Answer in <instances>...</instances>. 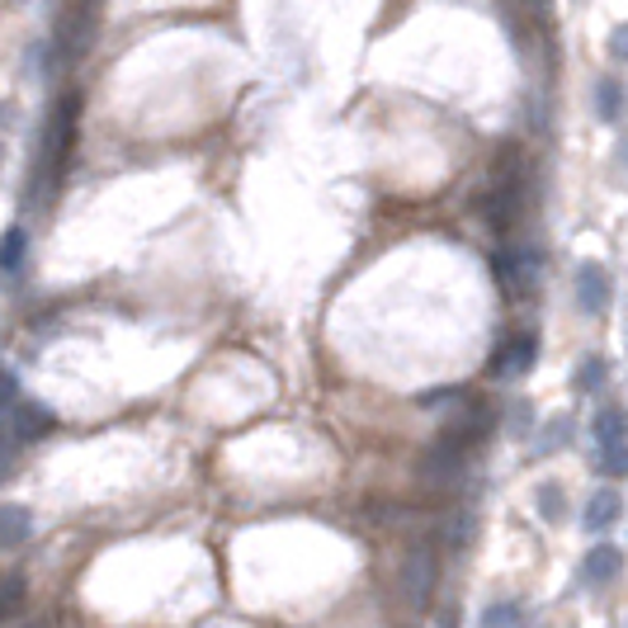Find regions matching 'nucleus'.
<instances>
[{"label": "nucleus", "mask_w": 628, "mask_h": 628, "mask_svg": "<svg viewBox=\"0 0 628 628\" xmlns=\"http://www.w3.org/2000/svg\"><path fill=\"white\" fill-rule=\"evenodd\" d=\"M624 105H628V95H624V85H619L615 76H601V81H595V90H591L595 119H601V123H619V119H624Z\"/></svg>", "instance_id": "15"}, {"label": "nucleus", "mask_w": 628, "mask_h": 628, "mask_svg": "<svg viewBox=\"0 0 628 628\" xmlns=\"http://www.w3.org/2000/svg\"><path fill=\"white\" fill-rule=\"evenodd\" d=\"M534 364H539V331H530V326H524V331H516L502 350H496L492 374H496V378H524Z\"/></svg>", "instance_id": "7"}, {"label": "nucleus", "mask_w": 628, "mask_h": 628, "mask_svg": "<svg viewBox=\"0 0 628 628\" xmlns=\"http://www.w3.org/2000/svg\"><path fill=\"white\" fill-rule=\"evenodd\" d=\"M463 402H468L463 388H431V392H421V407L425 411H449V407H463Z\"/></svg>", "instance_id": "19"}, {"label": "nucleus", "mask_w": 628, "mask_h": 628, "mask_svg": "<svg viewBox=\"0 0 628 628\" xmlns=\"http://www.w3.org/2000/svg\"><path fill=\"white\" fill-rule=\"evenodd\" d=\"M609 57H615V62H628V24L609 28Z\"/></svg>", "instance_id": "21"}, {"label": "nucleus", "mask_w": 628, "mask_h": 628, "mask_svg": "<svg viewBox=\"0 0 628 628\" xmlns=\"http://www.w3.org/2000/svg\"><path fill=\"white\" fill-rule=\"evenodd\" d=\"M572 439H577V421L563 411V416H553L548 425H539V431H534V459H548V454L572 449Z\"/></svg>", "instance_id": "13"}, {"label": "nucleus", "mask_w": 628, "mask_h": 628, "mask_svg": "<svg viewBox=\"0 0 628 628\" xmlns=\"http://www.w3.org/2000/svg\"><path fill=\"white\" fill-rule=\"evenodd\" d=\"M572 293H577V307L587 312V317H605V312L615 307V275H609L601 261H581Z\"/></svg>", "instance_id": "4"}, {"label": "nucleus", "mask_w": 628, "mask_h": 628, "mask_svg": "<svg viewBox=\"0 0 628 628\" xmlns=\"http://www.w3.org/2000/svg\"><path fill=\"white\" fill-rule=\"evenodd\" d=\"M524 619H530V605L520 595H496V601L482 605L478 628H524Z\"/></svg>", "instance_id": "12"}, {"label": "nucleus", "mask_w": 628, "mask_h": 628, "mask_svg": "<svg viewBox=\"0 0 628 628\" xmlns=\"http://www.w3.org/2000/svg\"><path fill=\"white\" fill-rule=\"evenodd\" d=\"M506 425H510V431H516V439H534V407H530V402H524V397H520V402L510 407Z\"/></svg>", "instance_id": "20"}, {"label": "nucleus", "mask_w": 628, "mask_h": 628, "mask_svg": "<svg viewBox=\"0 0 628 628\" xmlns=\"http://www.w3.org/2000/svg\"><path fill=\"white\" fill-rule=\"evenodd\" d=\"M0 113H5V109H0Z\"/></svg>", "instance_id": "24"}, {"label": "nucleus", "mask_w": 628, "mask_h": 628, "mask_svg": "<svg viewBox=\"0 0 628 628\" xmlns=\"http://www.w3.org/2000/svg\"><path fill=\"white\" fill-rule=\"evenodd\" d=\"M524 194H530V170H524V156L520 152H506L492 170V190L482 198V218L492 222V232H510L524 208Z\"/></svg>", "instance_id": "1"}, {"label": "nucleus", "mask_w": 628, "mask_h": 628, "mask_svg": "<svg viewBox=\"0 0 628 628\" xmlns=\"http://www.w3.org/2000/svg\"><path fill=\"white\" fill-rule=\"evenodd\" d=\"M624 572V548L619 544H609V539H601V544H591L587 553H581V563H577V587L581 591H605V587H615Z\"/></svg>", "instance_id": "5"}, {"label": "nucleus", "mask_w": 628, "mask_h": 628, "mask_svg": "<svg viewBox=\"0 0 628 628\" xmlns=\"http://www.w3.org/2000/svg\"><path fill=\"white\" fill-rule=\"evenodd\" d=\"M14 402H20V383H14L10 369H0V411L14 407Z\"/></svg>", "instance_id": "22"}, {"label": "nucleus", "mask_w": 628, "mask_h": 628, "mask_svg": "<svg viewBox=\"0 0 628 628\" xmlns=\"http://www.w3.org/2000/svg\"><path fill=\"white\" fill-rule=\"evenodd\" d=\"M24 255H28V237H24V227H10L5 237H0V269H20L24 265Z\"/></svg>", "instance_id": "18"}, {"label": "nucleus", "mask_w": 628, "mask_h": 628, "mask_svg": "<svg viewBox=\"0 0 628 628\" xmlns=\"http://www.w3.org/2000/svg\"><path fill=\"white\" fill-rule=\"evenodd\" d=\"M539 275H544V255H539L534 246H502L496 251V279H502L506 293L516 298H530L539 289Z\"/></svg>", "instance_id": "3"}, {"label": "nucleus", "mask_w": 628, "mask_h": 628, "mask_svg": "<svg viewBox=\"0 0 628 628\" xmlns=\"http://www.w3.org/2000/svg\"><path fill=\"white\" fill-rule=\"evenodd\" d=\"M624 492L609 487V482H601V487H591V496L581 502V530H587L591 539H605L615 524L624 520Z\"/></svg>", "instance_id": "6"}, {"label": "nucleus", "mask_w": 628, "mask_h": 628, "mask_svg": "<svg viewBox=\"0 0 628 628\" xmlns=\"http://www.w3.org/2000/svg\"><path fill=\"white\" fill-rule=\"evenodd\" d=\"M595 473L609 478V487H615V482H628V439L615 449H595Z\"/></svg>", "instance_id": "17"}, {"label": "nucleus", "mask_w": 628, "mask_h": 628, "mask_svg": "<svg viewBox=\"0 0 628 628\" xmlns=\"http://www.w3.org/2000/svg\"><path fill=\"white\" fill-rule=\"evenodd\" d=\"M397 587H402V601L411 609H425L435 601V587H439V553H435V544H416L411 553H402Z\"/></svg>", "instance_id": "2"}, {"label": "nucleus", "mask_w": 628, "mask_h": 628, "mask_svg": "<svg viewBox=\"0 0 628 628\" xmlns=\"http://www.w3.org/2000/svg\"><path fill=\"white\" fill-rule=\"evenodd\" d=\"M534 516L548 524V530H563L567 520H572V496H567V487L563 482H553V478H544L534 487Z\"/></svg>", "instance_id": "9"}, {"label": "nucleus", "mask_w": 628, "mask_h": 628, "mask_svg": "<svg viewBox=\"0 0 628 628\" xmlns=\"http://www.w3.org/2000/svg\"><path fill=\"white\" fill-rule=\"evenodd\" d=\"M34 539V510L20 502H0V553H14Z\"/></svg>", "instance_id": "10"}, {"label": "nucleus", "mask_w": 628, "mask_h": 628, "mask_svg": "<svg viewBox=\"0 0 628 628\" xmlns=\"http://www.w3.org/2000/svg\"><path fill=\"white\" fill-rule=\"evenodd\" d=\"M52 425H57V416L43 402H28V397H24V402L10 407V435L20 439V445H34V439H43Z\"/></svg>", "instance_id": "8"}, {"label": "nucleus", "mask_w": 628, "mask_h": 628, "mask_svg": "<svg viewBox=\"0 0 628 628\" xmlns=\"http://www.w3.org/2000/svg\"><path fill=\"white\" fill-rule=\"evenodd\" d=\"M0 161H5V147H0Z\"/></svg>", "instance_id": "23"}, {"label": "nucleus", "mask_w": 628, "mask_h": 628, "mask_svg": "<svg viewBox=\"0 0 628 628\" xmlns=\"http://www.w3.org/2000/svg\"><path fill=\"white\" fill-rule=\"evenodd\" d=\"M628 439V411L624 407H595L591 416V449H615Z\"/></svg>", "instance_id": "11"}, {"label": "nucleus", "mask_w": 628, "mask_h": 628, "mask_svg": "<svg viewBox=\"0 0 628 628\" xmlns=\"http://www.w3.org/2000/svg\"><path fill=\"white\" fill-rule=\"evenodd\" d=\"M76 109H81V99H76V95H67L62 105H57V123H52V166H57V170H62V156H67L71 128H76Z\"/></svg>", "instance_id": "16"}, {"label": "nucleus", "mask_w": 628, "mask_h": 628, "mask_svg": "<svg viewBox=\"0 0 628 628\" xmlns=\"http://www.w3.org/2000/svg\"><path fill=\"white\" fill-rule=\"evenodd\" d=\"M605 388H609V360L605 354H581V364L572 369V392L601 397Z\"/></svg>", "instance_id": "14"}]
</instances>
